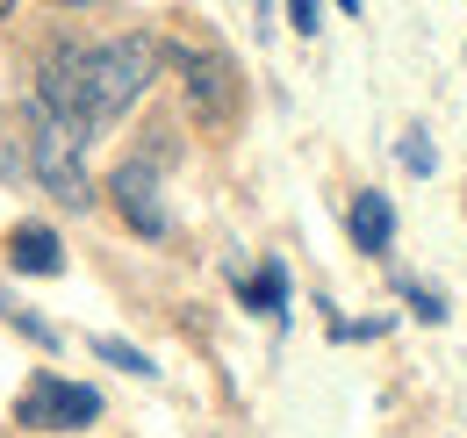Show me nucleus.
<instances>
[{
    "label": "nucleus",
    "instance_id": "obj_1",
    "mask_svg": "<svg viewBox=\"0 0 467 438\" xmlns=\"http://www.w3.org/2000/svg\"><path fill=\"white\" fill-rule=\"evenodd\" d=\"M87 130H72L65 115H51L36 94L22 101V165L29 180L58 202V209H94V180H87Z\"/></svg>",
    "mask_w": 467,
    "mask_h": 438
},
{
    "label": "nucleus",
    "instance_id": "obj_2",
    "mask_svg": "<svg viewBox=\"0 0 467 438\" xmlns=\"http://www.w3.org/2000/svg\"><path fill=\"white\" fill-rule=\"evenodd\" d=\"M159 65H166V44H159V36H144V29L94 44V72H87V109H94V130H101V122H116L122 109H137V101L151 94Z\"/></svg>",
    "mask_w": 467,
    "mask_h": 438
},
{
    "label": "nucleus",
    "instance_id": "obj_3",
    "mask_svg": "<svg viewBox=\"0 0 467 438\" xmlns=\"http://www.w3.org/2000/svg\"><path fill=\"white\" fill-rule=\"evenodd\" d=\"M101 417V395L87 381H65L58 367H36L15 395V424L22 432H87Z\"/></svg>",
    "mask_w": 467,
    "mask_h": 438
},
{
    "label": "nucleus",
    "instance_id": "obj_4",
    "mask_svg": "<svg viewBox=\"0 0 467 438\" xmlns=\"http://www.w3.org/2000/svg\"><path fill=\"white\" fill-rule=\"evenodd\" d=\"M166 65H180L187 115H194L202 130H231V122H237V101H244L231 57H223V51H180V44H166Z\"/></svg>",
    "mask_w": 467,
    "mask_h": 438
},
{
    "label": "nucleus",
    "instance_id": "obj_5",
    "mask_svg": "<svg viewBox=\"0 0 467 438\" xmlns=\"http://www.w3.org/2000/svg\"><path fill=\"white\" fill-rule=\"evenodd\" d=\"M109 202H116V216L137 230V237H173V216H166V194H159V165L151 159H122L109 172Z\"/></svg>",
    "mask_w": 467,
    "mask_h": 438
},
{
    "label": "nucleus",
    "instance_id": "obj_6",
    "mask_svg": "<svg viewBox=\"0 0 467 438\" xmlns=\"http://www.w3.org/2000/svg\"><path fill=\"white\" fill-rule=\"evenodd\" d=\"M7 266L15 274H36V280H58L65 274V245L51 223H15L7 230Z\"/></svg>",
    "mask_w": 467,
    "mask_h": 438
},
{
    "label": "nucleus",
    "instance_id": "obj_7",
    "mask_svg": "<svg viewBox=\"0 0 467 438\" xmlns=\"http://www.w3.org/2000/svg\"><path fill=\"white\" fill-rule=\"evenodd\" d=\"M346 230H352V245H359L367 259H389V252H396V209H389V194L359 187L352 209H346Z\"/></svg>",
    "mask_w": 467,
    "mask_h": 438
},
{
    "label": "nucleus",
    "instance_id": "obj_8",
    "mask_svg": "<svg viewBox=\"0 0 467 438\" xmlns=\"http://www.w3.org/2000/svg\"><path fill=\"white\" fill-rule=\"evenodd\" d=\"M237 302L281 324V317H288V266H281V259H259L252 274H237Z\"/></svg>",
    "mask_w": 467,
    "mask_h": 438
},
{
    "label": "nucleus",
    "instance_id": "obj_9",
    "mask_svg": "<svg viewBox=\"0 0 467 438\" xmlns=\"http://www.w3.org/2000/svg\"><path fill=\"white\" fill-rule=\"evenodd\" d=\"M0 324H7V330H22V338H29L36 352H58V345H65V330L51 324V317H36V309H29L22 295H7V287H0Z\"/></svg>",
    "mask_w": 467,
    "mask_h": 438
},
{
    "label": "nucleus",
    "instance_id": "obj_10",
    "mask_svg": "<svg viewBox=\"0 0 467 438\" xmlns=\"http://www.w3.org/2000/svg\"><path fill=\"white\" fill-rule=\"evenodd\" d=\"M87 352H94V360H109V367H122V374H137V381H151V374H159V360H151L144 345L109 338V330H94V338H87Z\"/></svg>",
    "mask_w": 467,
    "mask_h": 438
},
{
    "label": "nucleus",
    "instance_id": "obj_11",
    "mask_svg": "<svg viewBox=\"0 0 467 438\" xmlns=\"http://www.w3.org/2000/svg\"><path fill=\"white\" fill-rule=\"evenodd\" d=\"M396 280V295L410 302V317H424V324H446V295L431 287V280H417V274H389Z\"/></svg>",
    "mask_w": 467,
    "mask_h": 438
},
{
    "label": "nucleus",
    "instance_id": "obj_12",
    "mask_svg": "<svg viewBox=\"0 0 467 438\" xmlns=\"http://www.w3.org/2000/svg\"><path fill=\"white\" fill-rule=\"evenodd\" d=\"M396 159H403V172H417V180H424V172L439 165V151H431V137H424V130H410L403 144H396Z\"/></svg>",
    "mask_w": 467,
    "mask_h": 438
},
{
    "label": "nucleus",
    "instance_id": "obj_13",
    "mask_svg": "<svg viewBox=\"0 0 467 438\" xmlns=\"http://www.w3.org/2000/svg\"><path fill=\"white\" fill-rule=\"evenodd\" d=\"M288 22L302 29V36H317V29H324V7H317V0H295V7H288Z\"/></svg>",
    "mask_w": 467,
    "mask_h": 438
},
{
    "label": "nucleus",
    "instance_id": "obj_14",
    "mask_svg": "<svg viewBox=\"0 0 467 438\" xmlns=\"http://www.w3.org/2000/svg\"><path fill=\"white\" fill-rule=\"evenodd\" d=\"M22 172H29L22 151H7V144H0V187H22Z\"/></svg>",
    "mask_w": 467,
    "mask_h": 438
}]
</instances>
